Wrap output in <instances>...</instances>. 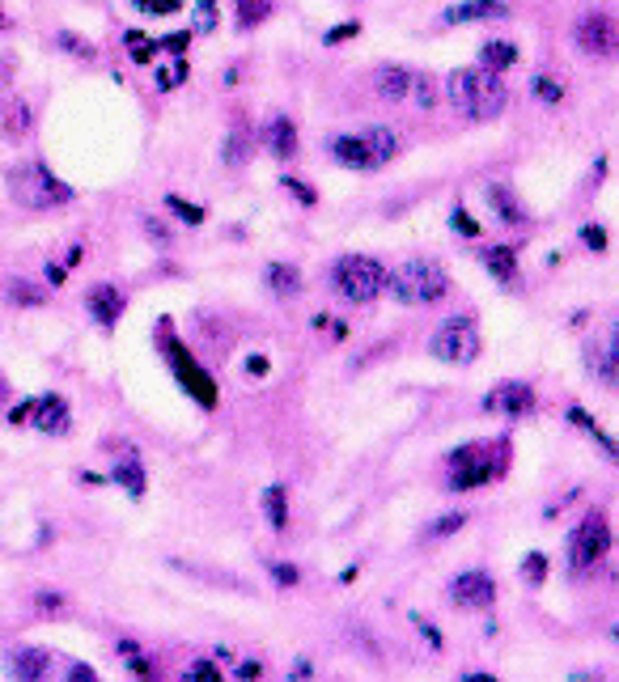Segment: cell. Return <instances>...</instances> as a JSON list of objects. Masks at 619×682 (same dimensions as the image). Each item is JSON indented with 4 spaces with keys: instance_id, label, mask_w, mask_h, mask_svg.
I'll list each match as a JSON object with an SVG mask.
<instances>
[{
    "instance_id": "7a4b0ae2",
    "label": "cell",
    "mask_w": 619,
    "mask_h": 682,
    "mask_svg": "<svg viewBox=\"0 0 619 682\" xmlns=\"http://www.w3.org/2000/svg\"><path fill=\"white\" fill-rule=\"evenodd\" d=\"M331 157L348 170H378L386 161H395L399 136L395 128H365V132H340L331 136Z\"/></svg>"
},
{
    "instance_id": "5bb4252c",
    "label": "cell",
    "mask_w": 619,
    "mask_h": 682,
    "mask_svg": "<svg viewBox=\"0 0 619 682\" xmlns=\"http://www.w3.org/2000/svg\"><path fill=\"white\" fill-rule=\"evenodd\" d=\"M586 369H590V378H594V382L615 386V373H619V348H615V335L590 339V344H586Z\"/></svg>"
},
{
    "instance_id": "ab89813d",
    "label": "cell",
    "mask_w": 619,
    "mask_h": 682,
    "mask_svg": "<svg viewBox=\"0 0 619 682\" xmlns=\"http://www.w3.org/2000/svg\"><path fill=\"white\" fill-rule=\"evenodd\" d=\"M361 26L357 22H344V26H335V30H327V43H344V39H352Z\"/></svg>"
},
{
    "instance_id": "ffe728a7",
    "label": "cell",
    "mask_w": 619,
    "mask_h": 682,
    "mask_svg": "<svg viewBox=\"0 0 619 682\" xmlns=\"http://www.w3.org/2000/svg\"><path fill=\"white\" fill-rule=\"evenodd\" d=\"M39 411H34V424H39V433H64L68 428V403L64 399H43V403H34Z\"/></svg>"
},
{
    "instance_id": "7dc6e473",
    "label": "cell",
    "mask_w": 619,
    "mask_h": 682,
    "mask_svg": "<svg viewBox=\"0 0 619 682\" xmlns=\"http://www.w3.org/2000/svg\"><path fill=\"white\" fill-rule=\"evenodd\" d=\"M463 682H492V674H484V670H471V674H463Z\"/></svg>"
},
{
    "instance_id": "52a82bcc",
    "label": "cell",
    "mask_w": 619,
    "mask_h": 682,
    "mask_svg": "<svg viewBox=\"0 0 619 682\" xmlns=\"http://www.w3.org/2000/svg\"><path fill=\"white\" fill-rule=\"evenodd\" d=\"M450 462H454V475L446 483H450L454 492L480 488V483L501 479V471H505V458H497V450H492V445H467V450H458Z\"/></svg>"
},
{
    "instance_id": "8d00e7d4",
    "label": "cell",
    "mask_w": 619,
    "mask_h": 682,
    "mask_svg": "<svg viewBox=\"0 0 619 682\" xmlns=\"http://www.w3.org/2000/svg\"><path fill=\"white\" fill-rule=\"evenodd\" d=\"M543 568H547V560H543V555H526V564H522L526 581H543Z\"/></svg>"
},
{
    "instance_id": "bcb514c9",
    "label": "cell",
    "mask_w": 619,
    "mask_h": 682,
    "mask_svg": "<svg viewBox=\"0 0 619 682\" xmlns=\"http://www.w3.org/2000/svg\"><path fill=\"white\" fill-rule=\"evenodd\" d=\"M68 674H73L77 682H90V678H94V670H85V666H73V670H68Z\"/></svg>"
},
{
    "instance_id": "44dd1931",
    "label": "cell",
    "mask_w": 619,
    "mask_h": 682,
    "mask_svg": "<svg viewBox=\"0 0 619 682\" xmlns=\"http://www.w3.org/2000/svg\"><path fill=\"white\" fill-rule=\"evenodd\" d=\"M263 280H268V289H272L276 297L302 293V272H297V267H289V263H272L268 272H263Z\"/></svg>"
},
{
    "instance_id": "74e56055",
    "label": "cell",
    "mask_w": 619,
    "mask_h": 682,
    "mask_svg": "<svg viewBox=\"0 0 619 682\" xmlns=\"http://www.w3.org/2000/svg\"><path fill=\"white\" fill-rule=\"evenodd\" d=\"M145 233H149V238H153L157 246H166V242H170V229H166L162 221H153V217L145 221Z\"/></svg>"
},
{
    "instance_id": "4316f807",
    "label": "cell",
    "mask_w": 619,
    "mask_h": 682,
    "mask_svg": "<svg viewBox=\"0 0 619 682\" xmlns=\"http://www.w3.org/2000/svg\"><path fill=\"white\" fill-rule=\"evenodd\" d=\"M488 200H492V212H501V221H509V225L526 221V208H518V200L505 187H488Z\"/></svg>"
},
{
    "instance_id": "f6af8a7d",
    "label": "cell",
    "mask_w": 619,
    "mask_h": 682,
    "mask_svg": "<svg viewBox=\"0 0 619 682\" xmlns=\"http://www.w3.org/2000/svg\"><path fill=\"white\" fill-rule=\"evenodd\" d=\"M238 678H263V666H259V661H242V666H238Z\"/></svg>"
},
{
    "instance_id": "836d02e7",
    "label": "cell",
    "mask_w": 619,
    "mask_h": 682,
    "mask_svg": "<svg viewBox=\"0 0 619 682\" xmlns=\"http://www.w3.org/2000/svg\"><path fill=\"white\" fill-rule=\"evenodd\" d=\"M280 183H285V187H289V191H293V195H297V200H302L306 208H310V204H318V195H314V187H306V183H297V178H293V174H285V178H280Z\"/></svg>"
},
{
    "instance_id": "4dcf8cb0",
    "label": "cell",
    "mask_w": 619,
    "mask_h": 682,
    "mask_svg": "<svg viewBox=\"0 0 619 682\" xmlns=\"http://www.w3.org/2000/svg\"><path fill=\"white\" fill-rule=\"evenodd\" d=\"M166 204H170V212H179V217H183V221H191V225H200V221H204V208L179 200V195H166Z\"/></svg>"
},
{
    "instance_id": "f35d334b",
    "label": "cell",
    "mask_w": 619,
    "mask_h": 682,
    "mask_svg": "<svg viewBox=\"0 0 619 682\" xmlns=\"http://www.w3.org/2000/svg\"><path fill=\"white\" fill-rule=\"evenodd\" d=\"M187 678H204V682H212V678H221V674H217V666H212V661H196V666L187 670Z\"/></svg>"
},
{
    "instance_id": "5b68a950",
    "label": "cell",
    "mask_w": 619,
    "mask_h": 682,
    "mask_svg": "<svg viewBox=\"0 0 619 682\" xmlns=\"http://www.w3.org/2000/svg\"><path fill=\"white\" fill-rule=\"evenodd\" d=\"M331 289L352 305H369L386 293V267L369 255H344L331 267Z\"/></svg>"
},
{
    "instance_id": "7bdbcfd3",
    "label": "cell",
    "mask_w": 619,
    "mask_h": 682,
    "mask_svg": "<svg viewBox=\"0 0 619 682\" xmlns=\"http://www.w3.org/2000/svg\"><path fill=\"white\" fill-rule=\"evenodd\" d=\"M581 238H586V246H590V250H603V246H607V233H603V229H586Z\"/></svg>"
},
{
    "instance_id": "6da1fadb",
    "label": "cell",
    "mask_w": 619,
    "mask_h": 682,
    "mask_svg": "<svg viewBox=\"0 0 619 682\" xmlns=\"http://www.w3.org/2000/svg\"><path fill=\"white\" fill-rule=\"evenodd\" d=\"M446 102L463 119L488 123V119L505 115L509 89H505V81L497 73H488V68H454V73L446 77Z\"/></svg>"
},
{
    "instance_id": "9c48e42d",
    "label": "cell",
    "mask_w": 619,
    "mask_h": 682,
    "mask_svg": "<svg viewBox=\"0 0 619 682\" xmlns=\"http://www.w3.org/2000/svg\"><path fill=\"white\" fill-rule=\"evenodd\" d=\"M573 39H577V47L586 51V56L607 60L611 51H615V17H611V13H586V17L577 22Z\"/></svg>"
},
{
    "instance_id": "ac0fdd59",
    "label": "cell",
    "mask_w": 619,
    "mask_h": 682,
    "mask_svg": "<svg viewBox=\"0 0 619 682\" xmlns=\"http://www.w3.org/2000/svg\"><path fill=\"white\" fill-rule=\"evenodd\" d=\"M251 157H255V132L246 128V123H238V128L225 136V145H221V161H225L229 170H242Z\"/></svg>"
},
{
    "instance_id": "9a60e30c",
    "label": "cell",
    "mask_w": 619,
    "mask_h": 682,
    "mask_svg": "<svg viewBox=\"0 0 619 682\" xmlns=\"http://www.w3.org/2000/svg\"><path fill=\"white\" fill-rule=\"evenodd\" d=\"M47 666H51V657H47L43 649H26V644L5 657L9 678H22V682H39V678L47 674Z\"/></svg>"
},
{
    "instance_id": "ba28073f",
    "label": "cell",
    "mask_w": 619,
    "mask_h": 682,
    "mask_svg": "<svg viewBox=\"0 0 619 682\" xmlns=\"http://www.w3.org/2000/svg\"><path fill=\"white\" fill-rule=\"evenodd\" d=\"M607 547H611V526H607V517H603V513H586V517L577 522V530L569 534V568H573V572L594 568V564L607 555Z\"/></svg>"
},
{
    "instance_id": "e575fe53",
    "label": "cell",
    "mask_w": 619,
    "mask_h": 682,
    "mask_svg": "<svg viewBox=\"0 0 619 682\" xmlns=\"http://www.w3.org/2000/svg\"><path fill=\"white\" fill-rule=\"evenodd\" d=\"M183 77H187V64H183V60H174V64L166 68V73H157V85H162V89H174Z\"/></svg>"
},
{
    "instance_id": "2e32d148",
    "label": "cell",
    "mask_w": 619,
    "mask_h": 682,
    "mask_svg": "<svg viewBox=\"0 0 619 682\" xmlns=\"http://www.w3.org/2000/svg\"><path fill=\"white\" fill-rule=\"evenodd\" d=\"M374 89H378L382 102H408V94H412V68H403V64H386V68H378Z\"/></svg>"
},
{
    "instance_id": "f546056e",
    "label": "cell",
    "mask_w": 619,
    "mask_h": 682,
    "mask_svg": "<svg viewBox=\"0 0 619 682\" xmlns=\"http://www.w3.org/2000/svg\"><path fill=\"white\" fill-rule=\"evenodd\" d=\"M115 483H128L132 496H145V471H140V462H119L115 466Z\"/></svg>"
},
{
    "instance_id": "d6a6232c",
    "label": "cell",
    "mask_w": 619,
    "mask_h": 682,
    "mask_svg": "<svg viewBox=\"0 0 619 682\" xmlns=\"http://www.w3.org/2000/svg\"><path fill=\"white\" fill-rule=\"evenodd\" d=\"M268 572H272V581H276L280 589H289V585L302 581V572H297L293 564H268Z\"/></svg>"
},
{
    "instance_id": "8fae6325",
    "label": "cell",
    "mask_w": 619,
    "mask_h": 682,
    "mask_svg": "<svg viewBox=\"0 0 619 682\" xmlns=\"http://www.w3.org/2000/svg\"><path fill=\"white\" fill-rule=\"evenodd\" d=\"M166 356H170V365H174V373H179V382L196 394V399L204 403V407H212V399H217V390H212V382L204 378V369L191 361V352L179 344V339H166Z\"/></svg>"
},
{
    "instance_id": "484cf974",
    "label": "cell",
    "mask_w": 619,
    "mask_h": 682,
    "mask_svg": "<svg viewBox=\"0 0 619 682\" xmlns=\"http://www.w3.org/2000/svg\"><path fill=\"white\" fill-rule=\"evenodd\" d=\"M263 513H268L272 530L289 526V496H285V488H268V492H263Z\"/></svg>"
},
{
    "instance_id": "cb8c5ba5",
    "label": "cell",
    "mask_w": 619,
    "mask_h": 682,
    "mask_svg": "<svg viewBox=\"0 0 619 682\" xmlns=\"http://www.w3.org/2000/svg\"><path fill=\"white\" fill-rule=\"evenodd\" d=\"M484 263H488L492 276L509 280V276L518 272V250H514V246H492V250H484Z\"/></svg>"
},
{
    "instance_id": "277c9868",
    "label": "cell",
    "mask_w": 619,
    "mask_h": 682,
    "mask_svg": "<svg viewBox=\"0 0 619 682\" xmlns=\"http://www.w3.org/2000/svg\"><path fill=\"white\" fill-rule=\"evenodd\" d=\"M386 289L395 293L399 305H433L450 293V276L429 259H408L395 272H386Z\"/></svg>"
},
{
    "instance_id": "30bf717a",
    "label": "cell",
    "mask_w": 619,
    "mask_h": 682,
    "mask_svg": "<svg viewBox=\"0 0 619 682\" xmlns=\"http://www.w3.org/2000/svg\"><path fill=\"white\" fill-rule=\"evenodd\" d=\"M450 598L463 606V610H488L492 602H497V581L488 577V572H458V577L450 581Z\"/></svg>"
},
{
    "instance_id": "7402d4cb",
    "label": "cell",
    "mask_w": 619,
    "mask_h": 682,
    "mask_svg": "<svg viewBox=\"0 0 619 682\" xmlns=\"http://www.w3.org/2000/svg\"><path fill=\"white\" fill-rule=\"evenodd\" d=\"M272 17V0H234V26L238 30H255L259 22Z\"/></svg>"
},
{
    "instance_id": "b9f144b4",
    "label": "cell",
    "mask_w": 619,
    "mask_h": 682,
    "mask_svg": "<svg viewBox=\"0 0 619 682\" xmlns=\"http://www.w3.org/2000/svg\"><path fill=\"white\" fill-rule=\"evenodd\" d=\"M416 627H420V632H424V640H429V644H433V649L441 653V632H437V627H433V623H424L420 615H416Z\"/></svg>"
},
{
    "instance_id": "7c38bea8",
    "label": "cell",
    "mask_w": 619,
    "mask_h": 682,
    "mask_svg": "<svg viewBox=\"0 0 619 682\" xmlns=\"http://www.w3.org/2000/svg\"><path fill=\"white\" fill-rule=\"evenodd\" d=\"M484 411H501V416H530L535 411V390L526 382H501L488 390Z\"/></svg>"
},
{
    "instance_id": "3957f363",
    "label": "cell",
    "mask_w": 619,
    "mask_h": 682,
    "mask_svg": "<svg viewBox=\"0 0 619 682\" xmlns=\"http://www.w3.org/2000/svg\"><path fill=\"white\" fill-rule=\"evenodd\" d=\"M9 195L30 212H51V208L73 204V187H64L47 166H39V161H26V166L9 170Z\"/></svg>"
},
{
    "instance_id": "60d3db41",
    "label": "cell",
    "mask_w": 619,
    "mask_h": 682,
    "mask_svg": "<svg viewBox=\"0 0 619 682\" xmlns=\"http://www.w3.org/2000/svg\"><path fill=\"white\" fill-rule=\"evenodd\" d=\"M34 606H43V610H60V606H64V598H60V594H51V589H43V594H34Z\"/></svg>"
},
{
    "instance_id": "603a6c76",
    "label": "cell",
    "mask_w": 619,
    "mask_h": 682,
    "mask_svg": "<svg viewBox=\"0 0 619 682\" xmlns=\"http://www.w3.org/2000/svg\"><path fill=\"white\" fill-rule=\"evenodd\" d=\"M514 64H518L514 43H484L480 47V68H488V73H501V68H514Z\"/></svg>"
},
{
    "instance_id": "ee69618b",
    "label": "cell",
    "mask_w": 619,
    "mask_h": 682,
    "mask_svg": "<svg viewBox=\"0 0 619 682\" xmlns=\"http://www.w3.org/2000/svg\"><path fill=\"white\" fill-rule=\"evenodd\" d=\"M454 225H458V229H467V233H471V238H475V233H480V225H475V221L467 217V212H463V208H454Z\"/></svg>"
},
{
    "instance_id": "83f0119b",
    "label": "cell",
    "mask_w": 619,
    "mask_h": 682,
    "mask_svg": "<svg viewBox=\"0 0 619 682\" xmlns=\"http://www.w3.org/2000/svg\"><path fill=\"white\" fill-rule=\"evenodd\" d=\"M408 102H416L420 111H433V106H437V81L429 73H412V94H408Z\"/></svg>"
},
{
    "instance_id": "c3c4849f",
    "label": "cell",
    "mask_w": 619,
    "mask_h": 682,
    "mask_svg": "<svg viewBox=\"0 0 619 682\" xmlns=\"http://www.w3.org/2000/svg\"><path fill=\"white\" fill-rule=\"evenodd\" d=\"M5 403H9V382L0 378V407H5Z\"/></svg>"
},
{
    "instance_id": "d4e9b609",
    "label": "cell",
    "mask_w": 619,
    "mask_h": 682,
    "mask_svg": "<svg viewBox=\"0 0 619 682\" xmlns=\"http://www.w3.org/2000/svg\"><path fill=\"white\" fill-rule=\"evenodd\" d=\"M5 297L13 305H26V310H39V305L47 301V293L39 289V284H30V280H9L5 284Z\"/></svg>"
},
{
    "instance_id": "e0dca14e",
    "label": "cell",
    "mask_w": 619,
    "mask_h": 682,
    "mask_svg": "<svg viewBox=\"0 0 619 682\" xmlns=\"http://www.w3.org/2000/svg\"><path fill=\"white\" fill-rule=\"evenodd\" d=\"M505 13H509L505 0H463V5H450L441 17L458 26V22H488V17H505Z\"/></svg>"
},
{
    "instance_id": "d6986e66",
    "label": "cell",
    "mask_w": 619,
    "mask_h": 682,
    "mask_svg": "<svg viewBox=\"0 0 619 682\" xmlns=\"http://www.w3.org/2000/svg\"><path fill=\"white\" fill-rule=\"evenodd\" d=\"M263 145H268V153L276 161H289L297 153V128H293V119L289 115H276L268 123V136H263Z\"/></svg>"
},
{
    "instance_id": "1f68e13d",
    "label": "cell",
    "mask_w": 619,
    "mask_h": 682,
    "mask_svg": "<svg viewBox=\"0 0 619 682\" xmlns=\"http://www.w3.org/2000/svg\"><path fill=\"white\" fill-rule=\"evenodd\" d=\"M136 9H140V13H157V17H166V13H179V9H183V0H136Z\"/></svg>"
},
{
    "instance_id": "d590c367",
    "label": "cell",
    "mask_w": 619,
    "mask_h": 682,
    "mask_svg": "<svg viewBox=\"0 0 619 682\" xmlns=\"http://www.w3.org/2000/svg\"><path fill=\"white\" fill-rule=\"evenodd\" d=\"M535 94H539L543 102H552V106H556V102L564 98V89H560V85H552L547 77H535Z\"/></svg>"
},
{
    "instance_id": "4fadbf2b",
    "label": "cell",
    "mask_w": 619,
    "mask_h": 682,
    "mask_svg": "<svg viewBox=\"0 0 619 682\" xmlns=\"http://www.w3.org/2000/svg\"><path fill=\"white\" fill-rule=\"evenodd\" d=\"M123 293L115 289V284H94L90 293H85V310H90V318L98 322L102 331H115V322L123 318Z\"/></svg>"
},
{
    "instance_id": "f1b7e54d",
    "label": "cell",
    "mask_w": 619,
    "mask_h": 682,
    "mask_svg": "<svg viewBox=\"0 0 619 682\" xmlns=\"http://www.w3.org/2000/svg\"><path fill=\"white\" fill-rule=\"evenodd\" d=\"M463 526H467V513L454 509V513H446V517H437V522L424 526V538H429V543H437V538H450L454 530H463Z\"/></svg>"
},
{
    "instance_id": "8992f818",
    "label": "cell",
    "mask_w": 619,
    "mask_h": 682,
    "mask_svg": "<svg viewBox=\"0 0 619 682\" xmlns=\"http://www.w3.org/2000/svg\"><path fill=\"white\" fill-rule=\"evenodd\" d=\"M480 348H484L480 327H475V318H463V314L446 318L429 339V356L441 365H471L480 356Z\"/></svg>"
}]
</instances>
